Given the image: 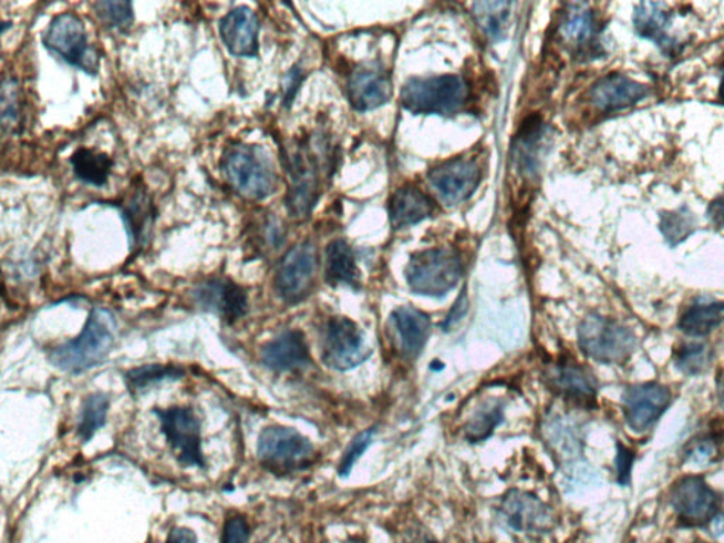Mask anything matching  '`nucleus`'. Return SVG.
<instances>
[{
  "label": "nucleus",
  "instance_id": "19",
  "mask_svg": "<svg viewBox=\"0 0 724 543\" xmlns=\"http://www.w3.org/2000/svg\"><path fill=\"white\" fill-rule=\"evenodd\" d=\"M397 350L402 357L415 360L431 336V319L415 307H400L391 316Z\"/></svg>",
  "mask_w": 724,
  "mask_h": 543
},
{
  "label": "nucleus",
  "instance_id": "20",
  "mask_svg": "<svg viewBox=\"0 0 724 543\" xmlns=\"http://www.w3.org/2000/svg\"><path fill=\"white\" fill-rule=\"evenodd\" d=\"M261 358L263 366L275 372L294 371L309 366L310 351L303 332L299 330L282 332L262 348Z\"/></svg>",
  "mask_w": 724,
  "mask_h": 543
},
{
  "label": "nucleus",
  "instance_id": "4",
  "mask_svg": "<svg viewBox=\"0 0 724 543\" xmlns=\"http://www.w3.org/2000/svg\"><path fill=\"white\" fill-rule=\"evenodd\" d=\"M578 337L580 350L601 363L625 362L637 347L634 332L599 315L588 316L580 322Z\"/></svg>",
  "mask_w": 724,
  "mask_h": 543
},
{
  "label": "nucleus",
  "instance_id": "23",
  "mask_svg": "<svg viewBox=\"0 0 724 543\" xmlns=\"http://www.w3.org/2000/svg\"><path fill=\"white\" fill-rule=\"evenodd\" d=\"M391 83L380 69H359L350 76L349 99L359 111H370L385 104Z\"/></svg>",
  "mask_w": 724,
  "mask_h": 543
},
{
  "label": "nucleus",
  "instance_id": "37",
  "mask_svg": "<svg viewBox=\"0 0 724 543\" xmlns=\"http://www.w3.org/2000/svg\"><path fill=\"white\" fill-rule=\"evenodd\" d=\"M18 84L12 80H4L2 85V122L3 127H12L19 120Z\"/></svg>",
  "mask_w": 724,
  "mask_h": 543
},
{
  "label": "nucleus",
  "instance_id": "15",
  "mask_svg": "<svg viewBox=\"0 0 724 543\" xmlns=\"http://www.w3.org/2000/svg\"><path fill=\"white\" fill-rule=\"evenodd\" d=\"M431 183L447 203L457 204L472 196L480 183V166L470 158H453L433 168Z\"/></svg>",
  "mask_w": 724,
  "mask_h": 543
},
{
  "label": "nucleus",
  "instance_id": "32",
  "mask_svg": "<svg viewBox=\"0 0 724 543\" xmlns=\"http://www.w3.org/2000/svg\"><path fill=\"white\" fill-rule=\"evenodd\" d=\"M668 24V13L664 4L661 3H641L635 9L634 25L637 32L644 38L661 42Z\"/></svg>",
  "mask_w": 724,
  "mask_h": 543
},
{
  "label": "nucleus",
  "instance_id": "29",
  "mask_svg": "<svg viewBox=\"0 0 724 543\" xmlns=\"http://www.w3.org/2000/svg\"><path fill=\"white\" fill-rule=\"evenodd\" d=\"M596 23L593 13L581 4H572L566 10L562 23H560V33L569 44L585 45L593 39Z\"/></svg>",
  "mask_w": 724,
  "mask_h": 543
},
{
  "label": "nucleus",
  "instance_id": "5",
  "mask_svg": "<svg viewBox=\"0 0 724 543\" xmlns=\"http://www.w3.org/2000/svg\"><path fill=\"white\" fill-rule=\"evenodd\" d=\"M44 48L59 55L65 63L95 75L100 69V55L89 42L83 20L74 12L58 14L43 33Z\"/></svg>",
  "mask_w": 724,
  "mask_h": 543
},
{
  "label": "nucleus",
  "instance_id": "46",
  "mask_svg": "<svg viewBox=\"0 0 724 543\" xmlns=\"http://www.w3.org/2000/svg\"><path fill=\"white\" fill-rule=\"evenodd\" d=\"M345 543H365V542L361 541V540H351V541L345 542Z\"/></svg>",
  "mask_w": 724,
  "mask_h": 543
},
{
  "label": "nucleus",
  "instance_id": "13",
  "mask_svg": "<svg viewBox=\"0 0 724 543\" xmlns=\"http://www.w3.org/2000/svg\"><path fill=\"white\" fill-rule=\"evenodd\" d=\"M671 505L687 525H703L715 519L718 499L700 475H687L671 491Z\"/></svg>",
  "mask_w": 724,
  "mask_h": 543
},
{
  "label": "nucleus",
  "instance_id": "7",
  "mask_svg": "<svg viewBox=\"0 0 724 543\" xmlns=\"http://www.w3.org/2000/svg\"><path fill=\"white\" fill-rule=\"evenodd\" d=\"M258 455L265 468L282 474L309 468L313 463L314 448L298 430L275 424L259 434Z\"/></svg>",
  "mask_w": 724,
  "mask_h": 543
},
{
  "label": "nucleus",
  "instance_id": "34",
  "mask_svg": "<svg viewBox=\"0 0 724 543\" xmlns=\"http://www.w3.org/2000/svg\"><path fill=\"white\" fill-rule=\"evenodd\" d=\"M474 14L480 23L482 29L492 38L503 33L509 17V3L482 2L474 4Z\"/></svg>",
  "mask_w": 724,
  "mask_h": 543
},
{
  "label": "nucleus",
  "instance_id": "16",
  "mask_svg": "<svg viewBox=\"0 0 724 543\" xmlns=\"http://www.w3.org/2000/svg\"><path fill=\"white\" fill-rule=\"evenodd\" d=\"M261 23L251 8L238 7L219 22V35L229 53L236 58H258Z\"/></svg>",
  "mask_w": 724,
  "mask_h": 543
},
{
  "label": "nucleus",
  "instance_id": "39",
  "mask_svg": "<svg viewBox=\"0 0 724 543\" xmlns=\"http://www.w3.org/2000/svg\"><path fill=\"white\" fill-rule=\"evenodd\" d=\"M717 454V444L712 439H703L691 445L690 452L686 453V460L692 464L705 465L709 461L715 459Z\"/></svg>",
  "mask_w": 724,
  "mask_h": 543
},
{
  "label": "nucleus",
  "instance_id": "44",
  "mask_svg": "<svg viewBox=\"0 0 724 543\" xmlns=\"http://www.w3.org/2000/svg\"><path fill=\"white\" fill-rule=\"evenodd\" d=\"M466 309H467L466 294H463L462 299L457 301L455 309H453L452 314L448 315L446 319L445 329H447V327H451L453 322H455L457 319H462V316L466 314Z\"/></svg>",
  "mask_w": 724,
  "mask_h": 543
},
{
  "label": "nucleus",
  "instance_id": "35",
  "mask_svg": "<svg viewBox=\"0 0 724 543\" xmlns=\"http://www.w3.org/2000/svg\"><path fill=\"white\" fill-rule=\"evenodd\" d=\"M96 17L106 28L126 29L134 22L131 2H96L93 4Z\"/></svg>",
  "mask_w": 724,
  "mask_h": 543
},
{
  "label": "nucleus",
  "instance_id": "41",
  "mask_svg": "<svg viewBox=\"0 0 724 543\" xmlns=\"http://www.w3.org/2000/svg\"><path fill=\"white\" fill-rule=\"evenodd\" d=\"M166 543H197V535L188 527H173Z\"/></svg>",
  "mask_w": 724,
  "mask_h": 543
},
{
  "label": "nucleus",
  "instance_id": "6",
  "mask_svg": "<svg viewBox=\"0 0 724 543\" xmlns=\"http://www.w3.org/2000/svg\"><path fill=\"white\" fill-rule=\"evenodd\" d=\"M462 272L461 258L453 250L427 249L412 256L406 279L415 294L442 297L456 288Z\"/></svg>",
  "mask_w": 724,
  "mask_h": 543
},
{
  "label": "nucleus",
  "instance_id": "17",
  "mask_svg": "<svg viewBox=\"0 0 724 543\" xmlns=\"http://www.w3.org/2000/svg\"><path fill=\"white\" fill-rule=\"evenodd\" d=\"M197 304L206 310L216 311L227 325L242 319L248 311V296L241 286L229 279L204 281L194 291Z\"/></svg>",
  "mask_w": 724,
  "mask_h": 543
},
{
  "label": "nucleus",
  "instance_id": "38",
  "mask_svg": "<svg viewBox=\"0 0 724 543\" xmlns=\"http://www.w3.org/2000/svg\"><path fill=\"white\" fill-rule=\"evenodd\" d=\"M249 525L241 515L232 516L224 525L221 543H247Z\"/></svg>",
  "mask_w": 724,
  "mask_h": 543
},
{
  "label": "nucleus",
  "instance_id": "22",
  "mask_svg": "<svg viewBox=\"0 0 724 543\" xmlns=\"http://www.w3.org/2000/svg\"><path fill=\"white\" fill-rule=\"evenodd\" d=\"M647 95L645 85L623 75H609L591 89L590 99L600 111H617L634 105Z\"/></svg>",
  "mask_w": 724,
  "mask_h": 543
},
{
  "label": "nucleus",
  "instance_id": "28",
  "mask_svg": "<svg viewBox=\"0 0 724 543\" xmlns=\"http://www.w3.org/2000/svg\"><path fill=\"white\" fill-rule=\"evenodd\" d=\"M185 377V371L177 366H162V363H149V366L137 367L125 373L127 391L137 396L147 388L159 386L165 381H177Z\"/></svg>",
  "mask_w": 724,
  "mask_h": 543
},
{
  "label": "nucleus",
  "instance_id": "8",
  "mask_svg": "<svg viewBox=\"0 0 724 543\" xmlns=\"http://www.w3.org/2000/svg\"><path fill=\"white\" fill-rule=\"evenodd\" d=\"M155 413L178 463L187 468H206L201 449V423L196 412L187 407H173L155 409Z\"/></svg>",
  "mask_w": 724,
  "mask_h": 543
},
{
  "label": "nucleus",
  "instance_id": "47",
  "mask_svg": "<svg viewBox=\"0 0 724 543\" xmlns=\"http://www.w3.org/2000/svg\"><path fill=\"white\" fill-rule=\"evenodd\" d=\"M722 96H723V100H724V76H723V81H722Z\"/></svg>",
  "mask_w": 724,
  "mask_h": 543
},
{
  "label": "nucleus",
  "instance_id": "27",
  "mask_svg": "<svg viewBox=\"0 0 724 543\" xmlns=\"http://www.w3.org/2000/svg\"><path fill=\"white\" fill-rule=\"evenodd\" d=\"M724 320V304H696L682 315L680 329L687 336L702 337L717 329Z\"/></svg>",
  "mask_w": 724,
  "mask_h": 543
},
{
  "label": "nucleus",
  "instance_id": "25",
  "mask_svg": "<svg viewBox=\"0 0 724 543\" xmlns=\"http://www.w3.org/2000/svg\"><path fill=\"white\" fill-rule=\"evenodd\" d=\"M70 163L75 177L94 187L105 186L114 167V161L106 153L90 147L76 148Z\"/></svg>",
  "mask_w": 724,
  "mask_h": 543
},
{
  "label": "nucleus",
  "instance_id": "30",
  "mask_svg": "<svg viewBox=\"0 0 724 543\" xmlns=\"http://www.w3.org/2000/svg\"><path fill=\"white\" fill-rule=\"evenodd\" d=\"M504 422V404L498 401H488L474 412L468 420L464 433L468 442H484Z\"/></svg>",
  "mask_w": 724,
  "mask_h": 543
},
{
  "label": "nucleus",
  "instance_id": "14",
  "mask_svg": "<svg viewBox=\"0 0 724 543\" xmlns=\"http://www.w3.org/2000/svg\"><path fill=\"white\" fill-rule=\"evenodd\" d=\"M671 391L661 383H641L624 392L623 411L627 423L635 432L654 427L671 403Z\"/></svg>",
  "mask_w": 724,
  "mask_h": 543
},
{
  "label": "nucleus",
  "instance_id": "45",
  "mask_svg": "<svg viewBox=\"0 0 724 543\" xmlns=\"http://www.w3.org/2000/svg\"><path fill=\"white\" fill-rule=\"evenodd\" d=\"M717 399L718 403H721V407L724 409V368L717 377Z\"/></svg>",
  "mask_w": 724,
  "mask_h": 543
},
{
  "label": "nucleus",
  "instance_id": "31",
  "mask_svg": "<svg viewBox=\"0 0 724 543\" xmlns=\"http://www.w3.org/2000/svg\"><path fill=\"white\" fill-rule=\"evenodd\" d=\"M108 412L110 398L105 393H93L85 399L80 413L79 428H76L79 438L84 443L90 442L94 434L105 427Z\"/></svg>",
  "mask_w": 724,
  "mask_h": 543
},
{
  "label": "nucleus",
  "instance_id": "42",
  "mask_svg": "<svg viewBox=\"0 0 724 543\" xmlns=\"http://www.w3.org/2000/svg\"><path fill=\"white\" fill-rule=\"evenodd\" d=\"M302 76H300V71L299 70H292L288 74L287 79V91H285V104H290V102L293 101L296 91L299 89L300 80Z\"/></svg>",
  "mask_w": 724,
  "mask_h": 543
},
{
  "label": "nucleus",
  "instance_id": "24",
  "mask_svg": "<svg viewBox=\"0 0 724 543\" xmlns=\"http://www.w3.org/2000/svg\"><path fill=\"white\" fill-rule=\"evenodd\" d=\"M435 212V203L420 188L406 186L397 189L390 204V219L395 229L421 223Z\"/></svg>",
  "mask_w": 724,
  "mask_h": 543
},
{
  "label": "nucleus",
  "instance_id": "18",
  "mask_svg": "<svg viewBox=\"0 0 724 543\" xmlns=\"http://www.w3.org/2000/svg\"><path fill=\"white\" fill-rule=\"evenodd\" d=\"M548 386L570 401L591 404L598 396V381L588 368L570 361H560L547 372Z\"/></svg>",
  "mask_w": 724,
  "mask_h": 543
},
{
  "label": "nucleus",
  "instance_id": "2",
  "mask_svg": "<svg viewBox=\"0 0 724 543\" xmlns=\"http://www.w3.org/2000/svg\"><path fill=\"white\" fill-rule=\"evenodd\" d=\"M221 167L227 182L245 198L265 199L277 189L278 174L262 146L239 143L229 147Z\"/></svg>",
  "mask_w": 724,
  "mask_h": 543
},
{
  "label": "nucleus",
  "instance_id": "10",
  "mask_svg": "<svg viewBox=\"0 0 724 543\" xmlns=\"http://www.w3.org/2000/svg\"><path fill=\"white\" fill-rule=\"evenodd\" d=\"M285 167L289 174V212L296 218H306L319 197L318 161L308 145L299 143L285 155Z\"/></svg>",
  "mask_w": 724,
  "mask_h": 543
},
{
  "label": "nucleus",
  "instance_id": "21",
  "mask_svg": "<svg viewBox=\"0 0 724 543\" xmlns=\"http://www.w3.org/2000/svg\"><path fill=\"white\" fill-rule=\"evenodd\" d=\"M127 238L132 250L144 248L151 238L156 208L152 198L142 186L136 187L122 209Z\"/></svg>",
  "mask_w": 724,
  "mask_h": 543
},
{
  "label": "nucleus",
  "instance_id": "33",
  "mask_svg": "<svg viewBox=\"0 0 724 543\" xmlns=\"http://www.w3.org/2000/svg\"><path fill=\"white\" fill-rule=\"evenodd\" d=\"M711 356V350L706 345L686 342L675 351V366L686 376H697L706 370Z\"/></svg>",
  "mask_w": 724,
  "mask_h": 543
},
{
  "label": "nucleus",
  "instance_id": "12",
  "mask_svg": "<svg viewBox=\"0 0 724 543\" xmlns=\"http://www.w3.org/2000/svg\"><path fill=\"white\" fill-rule=\"evenodd\" d=\"M499 514L507 526L521 534H548L558 524L549 505L537 495L521 490H511L504 495Z\"/></svg>",
  "mask_w": 724,
  "mask_h": 543
},
{
  "label": "nucleus",
  "instance_id": "3",
  "mask_svg": "<svg viewBox=\"0 0 724 543\" xmlns=\"http://www.w3.org/2000/svg\"><path fill=\"white\" fill-rule=\"evenodd\" d=\"M468 96L467 85L456 75L411 80L401 92L402 105L413 114L451 115L461 111Z\"/></svg>",
  "mask_w": 724,
  "mask_h": 543
},
{
  "label": "nucleus",
  "instance_id": "43",
  "mask_svg": "<svg viewBox=\"0 0 724 543\" xmlns=\"http://www.w3.org/2000/svg\"><path fill=\"white\" fill-rule=\"evenodd\" d=\"M709 214H711L712 222L724 229V194L711 204Z\"/></svg>",
  "mask_w": 724,
  "mask_h": 543
},
{
  "label": "nucleus",
  "instance_id": "36",
  "mask_svg": "<svg viewBox=\"0 0 724 543\" xmlns=\"http://www.w3.org/2000/svg\"><path fill=\"white\" fill-rule=\"evenodd\" d=\"M374 429H366L364 432L356 434L353 442H351L349 448H347L343 459L340 461L339 473L341 478H347V475L351 473L356 460H359L361 455L364 454L365 450L369 449L372 439H374Z\"/></svg>",
  "mask_w": 724,
  "mask_h": 543
},
{
  "label": "nucleus",
  "instance_id": "40",
  "mask_svg": "<svg viewBox=\"0 0 724 543\" xmlns=\"http://www.w3.org/2000/svg\"><path fill=\"white\" fill-rule=\"evenodd\" d=\"M632 463V455L624 445H620L619 459H617V469H619V480L621 484L627 483L630 478V470Z\"/></svg>",
  "mask_w": 724,
  "mask_h": 543
},
{
  "label": "nucleus",
  "instance_id": "9",
  "mask_svg": "<svg viewBox=\"0 0 724 543\" xmlns=\"http://www.w3.org/2000/svg\"><path fill=\"white\" fill-rule=\"evenodd\" d=\"M318 264V249L309 240L290 248L275 274V289L280 299L289 305L304 300L313 289Z\"/></svg>",
  "mask_w": 724,
  "mask_h": 543
},
{
  "label": "nucleus",
  "instance_id": "1",
  "mask_svg": "<svg viewBox=\"0 0 724 543\" xmlns=\"http://www.w3.org/2000/svg\"><path fill=\"white\" fill-rule=\"evenodd\" d=\"M116 340V320L95 307L81 335L51 351L50 361L65 372L81 373L104 362Z\"/></svg>",
  "mask_w": 724,
  "mask_h": 543
},
{
  "label": "nucleus",
  "instance_id": "11",
  "mask_svg": "<svg viewBox=\"0 0 724 543\" xmlns=\"http://www.w3.org/2000/svg\"><path fill=\"white\" fill-rule=\"evenodd\" d=\"M371 351L365 346L360 327L349 317H333L324 329L321 358L335 371H349L369 360Z\"/></svg>",
  "mask_w": 724,
  "mask_h": 543
},
{
  "label": "nucleus",
  "instance_id": "26",
  "mask_svg": "<svg viewBox=\"0 0 724 543\" xmlns=\"http://www.w3.org/2000/svg\"><path fill=\"white\" fill-rule=\"evenodd\" d=\"M325 279L330 285L359 284L360 272L353 249L343 239L333 240L325 250Z\"/></svg>",
  "mask_w": 724,
  "mask_h": 543
}]
</instances>
